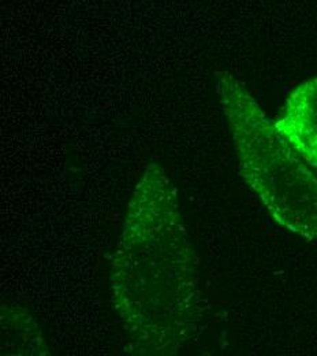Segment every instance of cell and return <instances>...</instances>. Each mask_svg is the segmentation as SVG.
Wrapping results in <instances>:
<instances>
[{
	"label": "cell",
	"instance_id": "1",
	"mask_svg": "<svg viewBox=\"0 0 317 356\" xmlns=\"http://www.w3.org/2000/svg\"><path fill=\"white\" fill-rule=\"evenodd\" d=\"M111 299L135 350L145 355L178 354L201 318L194 248L173 182L156 163L132 195L112 259Z\"/></svg>",
	"mask_w": 317,
	"mask_h": 356
},
{
	"label": "cell",
	"instance_id": "2",
	"mask_svg": "<svg viewBox=\"0 0 317 356\" xmlns=\"http://www.w3.org/2000/svg\"><path fill=\"white\" fill-rule=\"evenodd\" d=\"M216 87L242 177L276 222L315 241L317 178L293 155V148L241 83L228 73H218Z\"/></svg>",
	"mask_w": 317,
	"mask_h": 356
},
{
	"label": "cell",
	"instance_id": "3",
	"mask_svg": "<svg viewBox=\"0 0 317 356\" xmlns=\"http://www.w3.org/2000/svg\"><path fill=\"white\" fill-rule=\"evenodd\" d=\"M275 128L294 151L317 168V79L290 93Z\"/></svg>",
	"mask_w": 317,
	"mask_h": 356
},
{
	"label": "cell",
	"instance_id": "4",
	"mask_svg": "<svg viewBox=\"0 0 317 356\" xmlns=\"http://www.w3.org/2000/svg\"><path fill=\"white\" fill-rule=\"evenodd\" d=\"M1 354L46 355V341L35 319L21 307L1 309Z\"/></svg>",
	"mask_w": 317,
	"mask_h": 356
}]
</instances>
